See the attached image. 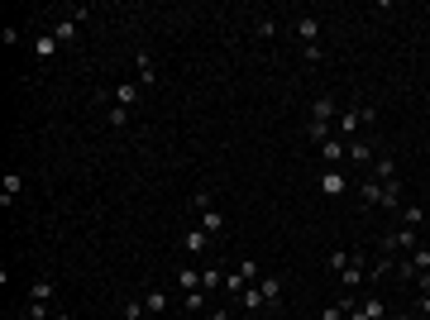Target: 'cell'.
Returning a JSON list of instances; mask_svg holds the SVG:
<instances>
[{
	"label": "cell",
	"mask_w": 430,
	"mask_h": 320,
	"mask_svg": "<svg viewBox=\"0 0 430 320\" xmlns=\"http://www.w3.org/2000/svg\"><path fill=\"white\" fill-rule=\"evenodd\" d=\"M53 320H72V316H53Z\"/></svg>",
	"instance_id": "obj_36"
},
{
	"label": "cell",
	"mask_w": 430,
	"mask_h": 320,
	"mask_svg": "<svg viewBox=\"0 0 430 320\" xmlns=\"http://www.w3.org/2000/svg\"><path fill=\"white\" fill-rule=\"evenodd\" d=\"M182 311H187V316H201V311H206V292H201V287H196V292H182Z\"/></svg>",
	"instance_id": "obj_24"
},
{
	"label": "cell",
	"mask_w": 430,
	"mask_h": 320,
	"mask_svg": "<svg viewBox=\"0 0 430 320\" xmlns=\"http://www.w3.org/2000/svg\"><path fill=\"white\" fill-rule=\"evenodd\" d=\"M53 296H57V282H53V277H39V282L29 287V301H43V306H48Z\"/></svg>",
	"instance_id": "obj_16"
},
{
	"label": "cell",
	"mask_w": 430,
	"mask_h": 320,
	"mask_svg": "<svg viewBox=\"0 0 430 320\" xmlns=\"http://www.w3.org/2000/svg\"><path fill=\"white\" fill-rule=\"evenodd\" d=\"M345 191H349V177H345L340 167H325V172H321V196L335 201V196H345Z\"/></svg>",
	"instance_id": "obj_6"
},
{
	"label": "cell",
	"mask_w": 430,
	"mask_h": 320,
	"mask_svg": "<svg viewBox=\"0 0 430 320\" xmlns=\"http://www.w3.org/2000/svg\"><path fill=\"white\" fill-rule=\"evenodd\" d=\"M296 39H301V48H321V20H316V15H301V20H296Z\"/></svg>",
	"instance_id": "obj_7"
},
{
	"label": "cell",
	"mask_w": 430,
	"mask_h": 320,
	"mask_svg": "<svg viewBox=\"0 0 430 320\" xmlns=\"http://www.w3.org/2000/svg\"><path fill=\"white\" fill-rule=\"evenodd\" d=\"M392 320H421V316H411V311H406V316H392Z\"/></svg>",
	"instance_id": "obj_35"
},
{
	"label": "cell",
	"mask_w": 430,
	"mask_h": 320,
	"mask_svg": "<svg viewBox=\"0 0 430 320\" xmlns=\"http://www.w3.org/2000/svg\"><path fill=\"white\" fill-rule=\"evenodd\" d=\"M120 311H125V320H144V316H148V306H144V296H130V301H125Z\"/></svg>",
	"instance_id": "obj_28"
},
{
	"label": "cell",
	"mask_w": 430,
	"mask_h": 320,
	"mask_svg": "<svg viewBox=\"0 0 430 320\" xmlns=\"http://www.w3.org/2000/svg\"><path fill=\"white\" fill-rule=\"evenodd\" d=\"M215 287H225V267H201V292H215Z\"/></svg>",
	"instance_id": "obj_22"
},
{
	"label": "cell",
	"mask_w": 430,
	"mask_h": 320,
	"mask_svg": "<svg viewBox=\"0 0 430 320\" xmlns=\"http://www.w3.org/2000/svg\"><path fill=\"white\" fill-rule=\"evenodd\" d=\"M144 306H148V316H162V311H167V292H162V287H148V292H144Z\"/></svg>",
	"instance_id": "obj_21"
},
{
	"label": "cell",
	"mask_w": 430,
	"mask_h": 320,
	"mask_svg": "<svg viewBox=\"0 0 430 320\" xmlns=\"http://www.w3.org/2000/svg\"><path fill=\"white\" fill-rule=\"evenodd\" d=\"M81 20H86V15H57V20H53V39H57V43H72L77 29H81Z\"/></svg>",
	"instance_id": "obj_8"
},
{
	"label": "cell",
	"mask_w": 430,
	"mask_h": 320,
	"mask_svg": "<svg viewBox=\"0 0 430 320\" xmlns=\"http://www.w3.org/2000/svg\"><path fill=\"white\" fill-rule=\"evenodd\" d=\"M335 282H345V287H363V282H368V267H363V253H354L349 258V267H340V272H335Z\"/></svg>",
	"instance_id": "obj_5"
},
{
	"label": "cell",
	"mask_w": 430,
	"mask_h": 320,
	"mask_svg": "<svg viewBox=\"0 0 430 320\" xmlns=\"http://www.w3.org/2000/svg\"><path fill=\"white\" fill-rule=\"evenodd\" d=\"M57 48H62V43H57L48 29H43V34H34V57H39V62H48V57H53Z\"/></svg>",
	"instance_id": "obj_14"
},
{
	"label": "cell",
	"mask_w": 430,
	"mask_h": 320,
	"mask_svg": "<svg viewBox=\"0 0 430 320\" xmlns=\"http://www.w3.org/2000/svg\"><path fill=\"white\" fill-rule=\"evenodd\" d=\"M254 34H258V39H277V20L258 15V20H254Z\"/></svg>",
	"instance_id": "obj_29"
},
{
	"label": "cell",
	"mask_w": 430,
	"mask_h": 320,
	"mask_svg": "<svg viewBox=\"0 0 430 320\" xmlns=\"http://www.w3.org/2000/svg\"><path fill=\"white\" fill-rule=\"evenodd\" d=\"M240 306H244V311H263V306H268V301H263V292H258V282L240 292Z\"/></svg>",
	"instance_id": "obj_23"
},
{
	"label": "cell",
	"mask_w": 430,
	"mask_h": 320,
	"mask_svg": "<svg viewBox=\"0 0 430 320\" xmlns=\"http://www.w3.org/2000/svg\"><path fill=\"white\" fill-rule=\"evenodd\" d=\"M359 201H363V206H382V182H377V177H363V187H359Z\"/></svg>",
	"instance_id": "obj_17"
},
{
	"label": "cell",
	"mask_w": 430,
	"mask_h": 320,
	"mask_svg": "<svg viewBox=\"0 0 430 320\" xmlns=\"http://www.w3.org/2000/svg\"><path fill=\"white\" fill-rule=\"evenodd\" d=\"M206 320H230V306H215V311H211Z\"/></svg>",
	"instance_id": "obj_34"
},
{
	"label": "cell",
	"mask_w": 430,
	"mask_h": 320,
	"mask_svg": "<svg viewBox=\"0 0 430 320\" xmlns=\"http://www.w3.org/2000/svg\"><path fill=\"white\" fill-rule=\"evenodd\" d=\"M416 316H426V320H430V292H421V306H416Z\"/></svg>",
	"instance_id": "obj_33"
},
{
	"label": "cell",
	"mask_w": 430,
	"mask_h": 320,
	"mask_svg": "<svg viewBox=\"0 0 430 320\" xmlns=\"http://www.w3.org/2000/svg\"><path fill=\"white\" fill-rule=\"evenodd\" d=\"M191 206H196V215H201V230H206L211 239H220V235H225V215H220V206H215V196L211 191H196Z\"/></svg>",
	"instance_id": "obj_1"
},
{
	"label": "cell",
	"mask_w": 430,
	"mask_h": 320,
	"mask_svg": "<svg viewBox=\"0 0 430 320\" xmlns=\"http://www.w3.org/2000/svg\"><path fill=\"white\" fill-rule=\"evenodd\" d=\"M373 120H377V110H373V106H349V110H340V120H335V134L349 144L354 134L363 130V125H373Z\"/></svg>",
	"instance_id": "obj_2"
},
{
	"label": "cell",
	"mask_w": 430,
	"mask_h": 320,
	"mask_svg": "<svg viewBox=\"0 0 430 320\" xmlns=\"http://www.w3.org/2000/svg\"><path fill=\"white\" fill-rule=\"evenodd\" d=\"M345 153H349V144H345L340 134H335V139H325V144H321V158H325V167H340V162H345Z\"/></svg>",
	"instance_id": "obj_11"
},
{
	"label": "cell",
	"mask_w": 430,
	"mask_h": 320,
	"mask_svg": "<svg viewBox=\"0 0 430 320\" xmlns=\"http://www.w3.org/2000/svg\"><path fill=\"white\" fill-rule=\"evenodd\" d=\"M406 263H411V277H426V272H430V249L421 244L416 253H406Z\"/></svg>",
	"instance_id": "obj_18"
},
{
	"label": "cell",
	"mask_w": 430,
	"mask_h": 320,
	"mask_svg": "<svg viewBox=\"0 0 430 320\" xmlns=\"http://www.w3.org/2000/svg\"><path fill=\"white\" fill-rule=\"evenodd\" d=\"M311 120H321V125H335V120H340V101H335V96H316V106H311Z\"/></svg>",
	"instance_id": "obj_9"
},
{
	"label": "cell",
	"mask_w": 430,
	"mask_h": 320,
	"mask_svg": "<svg viewBox=\"0 0 430 320\" xmlns=\"http://www.w3.org/2000/svg\"><path fill=\"white\" fill-rule=\"evenodd\" d=\"M349 249H330V258H325V263H330V272H340V267H349Z\"/></svg>",
	"instance_id": "obj_31"
},
{
	"label": "cell",
	"mask_w": 430,
	"mask_h": 320,
	"mask_svg": "<svg viewBox=\"0 0 430 320\" xmlns=\"http://www.w3.org/2000/svg\"><path fill=\"white\" fill-rule=\"evenodd\" d=\"M258 292H263L268 306H277V301H282V277H258Z\"/></svg>",
	"instance_id": "obj_20"
},
{
	"label": "cell",
	"mask_w": 430,
	"mask_h": 320,
	"mask_svg": "<svg viewBox=\"0 0 430 320\" xmlns=\"http://www.w3.org/2000/svg\"><path fill=\"white\" fill-rule=\"evenodd\" d=\"M345 158H349L354 167H373L377 153H373V144H363V139H349V153H345Z\"/></svg>",
	"instance_id": "obj_10"
},
{
	"label": "cell",
	"mask_w": 430,
	"mask_h": 320,
	"mask_svg": "<svg viewBox=\"0 0 430 320\" xmlns=\"http://www.w3.org/2000/svg\"><path fill=\"white\" fill-rule=\"evenodd\" d=\"M110 101L120 110H134V101H139V86H130V81H120V86H110Z\"/></svg>",
	"instance_id": "obj_13"
},
{
	"label": "cell",
	"mask_w": 430,
	"mask_h": 320,
	"mask_svg": "<svg viewBox=\"0 0 430 320\" xmlns=\"http://www.w3.org/2000/svg\"><path fill=\"white\" fill-rule=\"evenodd\" d=\"M172 282H177L182 292H196V287H201V272H196V267H177V277H172Z\"/></svg>",
	"instance_id": "obj_25"
},
{
	"label": "cell",
	"mask_w": 430,
	"mask_h": 320,
	"mask_svg": "<svg viewBox=\"0 0 430 320\" xmlns=\"http://www.w3.org/2000/svg\"><path fill=\"white\" fill-rule=\"evenodd\" d=\"M201 249H211V235H206L201 225H191L187 235H182V253H191V258H196Z\"/></svg>",
	"instance_id": "obj_12"
},
{
	"label": "cell",
	"mask_w": 430,
	"mask_h": 320,
	"mask_svg": "<svg viewBox=\"0 0 430 320\" xmlns=\"http://www.w3.org/2000/svg\"><path fill=\"white\" fill-rule=\"evenodd\" d=\"M25 316H29V320H48V306H43V301H29Z\"/></svg>",
	"instance_id": "obj_32"
},
{
	"label": "cell",
	"mask_w": 430,
	"mask_h": 320,
	"mask_svg": "<svg viewBox=\"0 0 430 320\" xmlns=\"http://www.w3.org/2000/svg\"><path fill=\"white\" fill-rule=\"evenodd\" d=\"M382 249H387V253H392V249L416 253V249H421V230H406V225H397V230H387V235H382Z\"/></svg>",
	"instance_id": "obj_3"
},
{
	"label": "cell",
	"mask_w": 430,
	"mask_h": 320,
	"mask_svg": "<svg viewBox=\"0 0 430 320\" xmlns=\"http://www.w3.org/2000/svg\"><path fill=\"white\" fill-rule=\"evenodd\" d=\"M106 125H110V130H130V110L110 106V115H106Z\"/></svg>",
	"instance_id": "obj_30"
},
{
	"label": "cell",
	"mask_w": 430,
	"mask_h": 320,
	"mask_svg": "<svg viewBox=\"0 0 430 320\" xmlns=\"http://www.w3.org/2000/svg\"><path fill=\"white\" fill-rule=\"evenodd\" d=\"M349 320H392V316H387V301H382V296H363V301H354Z\"/></svg>",
	"instance_id": "obj_4"
},
{
	"label": "cell",
	"mask_w": 430,
	"mask_h": 320,
	"mask_svg": "<svg viewBox=\"0 0 430 320\" xmlns=\"http://www.w3.org/2000/svg\"><path fill=\"white\" fill-rule=\"evenodd\" d=\"M139 81H144V86H153V81H158V67H153V53H139Z\"/></svg>",
	"instance_id": "obj_27"
},
{
	"label": "cell",
	"mask_w": 430,
	"mask_h": 320,
	"mask_svg": "<svg viewBox=\"0 0 430 320\" xmlns=\"http://www.w3.org/2000/svg\"><path fill=\"white\" fill-rule=\"evenodd\" d=\"M368 177H377V182H397V167H392V158H377L373 167H368Z\"/></svg>",
	"instance_id": "obj_26"
},
{
	"label": "cell",
	"mask_w": 430,
	"mask_h": 320,
	"mask_svg": "<svg viewBox=\"0 0 430 320\" xmlns=\"http://www.w3.org/2000/svg\"><path fill=\"white\" fill-rule=\"evenodd\" d=\"M20 191H25V177H20V172H5V177H0V201H5V206H10Z\"/></svg>",
	"instance_id": "obj_15"
},
{
	"label": "cell",
	"mask_w": 430,
	"mask_h": 320,
	"mask_svg": "<svg viewBox=\"0 0 430 320\" xmlns=\"http://www.w3.org/2000/svg\"><path fill=\"white\" fill-rule=\"evenodd\" d=\"M397 220H402L406 230H421V225H426V206H402V211H397Z\"/></svg>",
	"instance_id": "obj_19"
}]
</instances>
